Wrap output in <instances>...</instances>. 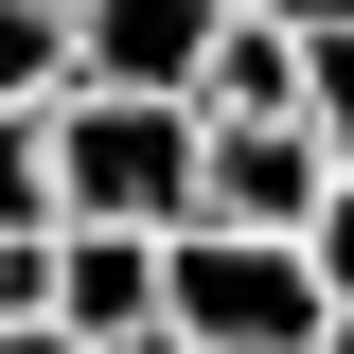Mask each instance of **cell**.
<instances>
[{"mask_svg":"<svg viewBox=\"0 0 354 354\" xmlns=\"http://www.w3.org/2000/svg\"><path fill=\"white\" fill-rule=\"evenodd\" d=\"M53 142V230H142V248H177L195 230V106H124V88H53L36 106Z\"/></svg>","mask_w":354,"mask_h":354,"instance_id":"1","label":"cell"},{"mask_svg":"<svg viewBox=\"0 0 354 354\" xmlns=\"http://www.w3.org/2000/svg\"><path fill=\"white\" fill-rule=\"evenodd\" d=\"M160 319L195 354H319L337 337V301H319V266L283 230H177L160 248Z\"/></svg>","mask_w":354,"mask_h":354,"instance_id":"2","label":"cell"},{"mask_svg":"<svg viewBox=\"0 0 354 354\" xmlns=\"http://www.w3.org/2000/svg\"><path fill=\"white\" fill-rule=\"evenodd\" d=\"M230 0H71V88H124V106H195Z\"/></svg>","mask_w":354,"mask_h":354,"instance_id":"3","label":"cell"},{"mask_svg":"<svg viewBox=\"0 0 354 354\" xmlns=\"http://www.w3.org/2000/svg\"><path fill=\"white\" fill-rule=\"evenodd\" d=\"M319 195H337L319 124H213V142H195V230H283V248H301Z\"/></svg>","mask_w":354,"mask_h":354,"instance_id":"4","label":"cell"},{"mask_svg":"<svg viewBox=\"0 0 354 354\" xmlns=\"http://www.w3.org/2000/svg\"><path fill=\"white\" fill-rule=\"evenodd\" d=\"M53 319H71L88 354L142 337V319H160V248H142V230H53Z\"/></svg>","mask_w":354,"mask_h":354,"instance_id":"5","label":"cell"},{"mask_svg":"<svg viewBox=\"0 0 354 354\" xmlns=\"http://www.w3.org/2000/svg\"><path fill=\"white\" fill-rule=\"evenodd\" d=\"M195 124H301V36L230 18V36H213V71H195Z\"/></svg>","mask_w":354,"mask_h":354,"instance_id":"6","label":"cell"},{"mask_svg":"<svg viewBox=\"0 0 354 354\" xmlns=\"http://www.w3.org/2000/svg\"><path fill=\"white\" fill-rule=\"evenodd\" d=\"M71 88V0H0V106H53Z\"/></svg>","mask_w":354,"mask_h":354,"instance_id":"7","label":"cell"},{"mask_svg":"<svg viewBox=\"0 0 354 354\" xmlns=\"http://www.w3.org/2000/svg\"><path fill=\"white\" fill-rule=\"evenodd\" d=\"M301 124H319V160L354 177V36H301Z\"/></svg>","mask_w":354,"mask_h":354,"instance_id":"8","label":"cell"},{"mask_svg":"<svg viewBox=\"0 0 354 354\" xmlns=\"http://www.w3.org/2000/svg\"><path fill=\"white\" fill-rule=\"evenodd\" d=\"M301 266H319V301L354 319V177H337V195H319V213H301Z\"/></svg>","mask_w":354,"mask_h":354,"instance_id":"9","label":"cell"},{"mask_svg":"<svg viewBox=\"0 0 354 354\" xmlns=\"http://www.w3.org/2000/svg\"><path fill=\"white\" fill-rule=\"evenodd\" d=\"M230 18H266V36H354V0H230Z\"/></svg>","mask_w":354,"mask_h":354,"instance_id":"10","label":"cell"},{"mask_svg":"<svg viewBox=\"0 0 354 354\" xmlns=\"http://www.w3.org/2000/svg\"><path fill=\"white\" fill-rule=\"evenodd\" d=\"M0 354H88V337H71V319H0Z\"/></svg>","mask_w":354,"mask_h":354,"instance_id":"11","label":"cell"},{"mask_svg":"<svg viewBox=\"0 0 354 354\" xmlns=\"http://www.w3.org/2000/svg\"><path fill=\"white\" fill-rule=\"evenodd\" d=\"M106 354H195V337H177V319H142V337H106Z\"/></svg>","mask_w":354,"mask_h":354,"instance_id":"12","label":"cell"},{"mask_svg":"<svg viewBox=\"0 0 354 354\" xmlns=\"http://www.w3.org/2000/svg\"><path fill=\"white\" fill-rule=\"evenodd\" d=\"M319 354H354V319H337V337H319Z\"/></svg>","mask_w":354,"mask_h":354,"instance_id":"13","label":"cell"}]
</instances>
